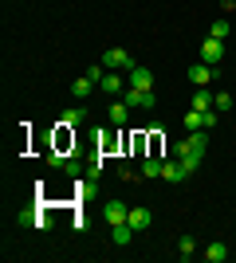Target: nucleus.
Wrapping results in <instances>:
<instances>
[{
    "label": "nucleus",
    "instance_id": "nucleus-1",
    "mask_svg": "<svg viewBox=\"0 0 236 263\" xmlns=\"http://www.w3.org/2000/svg\"><path fill=\"white\" fill-rule=\"evenodd\" d=\"M205 149H209V138H205V130H193L189 138H181V142L173 145V154H177V157H185V154L205 157Z\"/></svg>",
    "mask_w": 236,
    "mask_h": 263
},
{
    "label": "nucleus",
    "instance_id": "nucleus-2",
    "mask_svg": "<svg viewBox=\"0 0 236 263\" xmlns=\"http://www.w3.org/2000/svg\"><path fill=\"white\" fill-rule=\"evenodd\" d=\"M122 102L130 110H154V90H138V87H126V95H122Z\"/></svg>",
    "mask_w": 236,
    "mask_h": 263
},
{
    "label": "nucleus",
    "instance_id": "nucleus-3",
    "mask_svg": "<svg viewBox=\"0 0 236 263\" xmlns=\"http://www.w3.org/2000/svg\"><path fill=\"white\" fill-rule=\"evenodd\" d=\"M102 67H106V71H130V67H134V55L130 51H122V47H111V51L102 55Z\"/></svg>",
    "mask_w": 236,
    "mask_h": 263
},
{
    "label": "nucleus",
    "instance_id": "nucleus-4",
    "mask_svg": "<svg viewBox=\"0 0 236 263\" xmlns=\"http://www.w3.org/2000/svg\"><path fill=\"white\" fill-rule=\"evenodd\" d=\"M201 63H209V67H216V63H225V40H205L201 44Z\"/></svg>",
    "mask_w": 236,
    "mask_h": 263
},
{
    "label": "nucleus",
    "instance_id": "nucleus-5",
    "mask_svg": "<svg viewBox=\"0 0 236 263\" xmlns=\"http://www.w3.org/2000/svg\"><path fill=\"white\" fill-rule=\"evenodd\" d=\"M126 216H130V209H126L122 200H106V204H102V220H106V224H126Z\"/></svg>",
    "mask_w": 236,
    "mask_h": 263
},
{
    "label": "nucleus",
    "instance_id": "nucleus-6",
    "mask_svg": "<svg viewBox=\"0 0 236 263\" xmlns=\"http://www.w3.org/2000/svg\"><path fill=\"white\" fill-rule=\"evenodd\" d=\"M126 224H130L134 232H146L150 224H154V212H150L146 204H134V209H130V216H126Z\"/></svg>",
    "mask_w": 236,
    "mask_h": 263
},
{
    "label": "nucleus",
    "instance_id": "nucleus-7",
    "mask_svg": "<svg viewBox=\"0 0 236 263\" xmlns=\"http://www.w3.org/2000/svg\"><path fill=\"white\" fill-rule=\"evenodd\" d=\"M213 79H216V67H209V63H193L189 67V83L193 87H209Z\"/></svg>",
    "mask_w": 236,
    "mask_h": 263
},
{
    "label": "nucleus",
    "instance_id": "nucleus-8",
    "mask_svg": "<svg viewBox=\"0 0 236 263\" xmlns=\"http://www.w3.org/2000/svg\"><path fill=\"white\" fill-rule=\"evenodd\" d=\"M130 87L154 90V71H150V67H142V63H134V67H130Z\"/></svg>",
    "mask_w": 236,
    "mask_h": 263
},
{
    "label": "nucleus",
    "instance_id": "nucleus-9",
    "mask_svg": "<svg viewBox=\"0 0 236 263\" xmlns=\"http://www.w3.org/2000/svg\"><path fill=\"white\" fill-rule=\"evenodd\" d=\"M161 177H166L169 185H185V181H189V173L181 169V161H169V157H166V165H161Z\"/></svg>",
    "mask_w": 236,
    "mask_h": 263
},
{
    "label": "nucleus",
    "instance_id": "nucleus-10",
    "mask_svg": "<svg viewBox=\"0 0 236 263\" xmlns=\"http://www.w3.org/2000/svg\"><path fill=\"white\" fill-rule=\"evenodd\" d=\"M83 118H87V110L71 106V110H63V114H59V126H63V130H75V126H83Z\"/></svg>",
    "mask_w": 236,
    "mask_h": 263
},
{
    "label": "nucleus",
    "instance_id": "nucleus-11",
    "mask_svg": "<svg viewBox=\"0 0 236 263\" xmlns=\"http://www.w3.org/2000/svg\"><path fill=\"white\" fill-rule=\"evenodd\" d=\"M205 259H209V263H225V259H228V243L213 240L209 248H205Z\"/></svg>",
    "mask_w": 236,
    "mask_h": 263
},
{
    "label": "nucleus",
    "instance_id": "nucleus-12",
    "mask_svg": "<svg viewBox=\"0 0 236 263\" xmlns=\"http://www.w3.org/2000/svg\"><path fill=\"white\" fill-rule=\"evenodd\" d=\"M95 87H99V83H95V79H75V87H71V95H75V99H90V95H95Z\"/></svg>",
    "mask_w": 236,
    "mask_h": 263
},
{
    "label": "nucleus",
    "instance_id": "nucleus-13",
    "mask_svg": "<svg viewBox=\"0 0 236 263\" xmlns=\"http://www.w3.org/2000/svg\"><path fill=\"white\" fill-rule=\"evenodd\" d=\"M99 90H102V95H122V79L114 75V71H106L102 83H99Z\"/></svg>",
    "mask_w": 236,
    "mask_h": 263
},
{
    "label": "nucleus",
    "instance_id": "nucleus-14",
    "mask_svg": "<svg viewBox=\"0 0 236 263\" xmlns=\"http://www.w3.org/2000/svg\"><path fill=\"white\" fill-rule=\"evenodd\" d=\"M111 240L118 243V248H126V243L134 240V228H130V224H114V228H111Z\"/></svg>",
    "mask_w": 236,
    "mask_h": 263
},
{
    "label": "nucleus",
    "instance_id": "nucleus-15",
    "mask_svg": "<svg viewBox=\"0 0 236 263\" xmlns=\"http://www.w3.org/2000/svg\"><path fill=\"white\" fill-rule=\"evenodd\" d=\"M126 122H130V106H126V102H114L111 106V126H126Z\"/></svg>",
    "mask_w": 236,
    "mask_h": 263
},
{
    "label": "nucleus",
    "instance_id": "nucleus-16",
    "mask_svg": "<svg viewBox=\"0 0 236 263\" xmlns=\"http://www.w3.org/2000/svg\"><path fill=\"white\" fill-rule=\"evenodd\" d=\"M161 165H166L161 157H157V154H150L146 161H142V177H161Z\"/></svg>",
    "mask_w": 236,
    "mask_h": 263
},
{
    "label": "nucleus",
    "instance_id": "nucleus-17",
    "mask_svg": "<svg viewBox=\"0 0 236 263\" xmlns=\"http://www.w3.org/2000/svg\"><path fill=\"white\" fill-rule=\"evenodd\" d=\"M213 110L216 114H228V110H232V95H228V90H216L213 95Z\"/></svg>",
    "mask_w": 236,
    "mask_h": 263
},
{
    "label": "nucleus",
    "instance_id": "nucleus-18",
    "mask_svg": "<svg viewBox=\"0 0 236 263\" xmlns=\"http://www.w3.org/2000/svg\"><path fill=\"white\" fill-rule=\"evenodd\" d=\"M193 110H213V95L205 87H197V95H193Z\"/></svg>",
    "mask_w": 236,
    "mask_h": 263
},
{
    "label": "nucleus",
    "instance_id": "nucleus-19",
    "mask_svg": "<svg viewBox=\"0 0 236 263\" xmlns=\"http://www.w3.org/2000/svg\"><path fill=\"white\" fill-rule=\"evenodd\" d=\"M193 252H197V240H193V236H181L177 240V255L181 259H193Z\"/></svg>",
    "mask_w": 236,
    "mask_h": 263
},
{
    "label": "nucleus",
    "instance_id": "nucleus-20",
    "mask_svg": "<svg viewBox=\"0 0 236 263\" xmlns=\"http://www.w3.org/2000/svg\"><path fill=\"white\" fill-rule=\"evenodd\" d=\"M177 161H181V169H185V173H197V165H201V157H197V154H185V157H177Z\"/></svg>",
    "mask_w": 236,
    "mask_h": 263
},
{
    "label": "nucleus",
    "instance_id": "nucleus-21",
    "mask_svg": "<svg viewBox=\"0 0 236 263\" xmlns=\"http://www.w3.org/2000/svg\"><path fill=\"white\" fill-rule=\"evenodd\" d=\"M35 216H40V209H24L20 216H16V224H24V228H35Z\"/></svg>",
    "mask_w": 236,
    "mask_h": 263
},
{
    "label": "nucleus",
    "instance_id": "nucleus-22",
    "mask_svg": "<svg viewBox=\"0 0 236 263\" xmlns=\"http://www.w3.org/2000/svg\"><path fill=\"white\" fill-rule=\"evenodd\" d=\"M185 126H189V134H193V130H205V122H201V110H189V114H185Z\"/></svg>",
    "mask_w": 236,
    "mask_h": 263
},
{
    "label": "nucleus",
    "instance_id": "nucleus-23",
    "mask_svg": "<svg viewBox=\"0 0 236 263\" xmlns=\"http://www.w3.org/2000/svg\"><path fill=\"white\" fill-rule=\"evenodd\" d=\"M209 35H213V40H225L228 35V20H216L213 28H209Z\"/></svg>",
    "mask_w": 236,
    "mask_h": 263
},
{
    "label": "nucleus",
    "instance_id": "nucleus-24",
    "mask_svg": "<svg viewBox=\"0 0 236 263\" xmlns=\"http://www.w3.org/2000/svg\"><path fill=\"white\" fill-rule=\"evenodd\" d=\"M35 228H40V232L51 228V212H47V209H40V216H35Z\"/></svg>",
    "mask_w": 236,
    "mask_h": 263
},
{
    "label": "nucleus",
    "instance_id": "nucleus-25",
    "mask_svg": "<svg viewBox=\"0 0 236 263\" xmlns=\"http://www.w3.org/2000/svg\"><path fill=\"white\" fill-rule=\"evenodd\" d=\"M102 75H106V67H102V63H90V67H87V79H95V83H102Z\"/></svg>",
    "mask_w": 236,
    "mask_h": 263
},
{
    "label": "nucleus",
    "instance_id": "nucleus-26",
    "mask_svg": "<svg viewBox=\"0 0 236 263\" xmlns=\"http://www.w3.org/2000/svg\"><path fill=\"white\" fill-rule=\"evenodd\" d=\"M130 149H134V154H142V149H146V134H134V142H130Z\"/></svg>",
    "mask_w": 236,
    "mask_h": 263
}]
</instances>
